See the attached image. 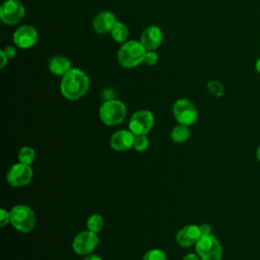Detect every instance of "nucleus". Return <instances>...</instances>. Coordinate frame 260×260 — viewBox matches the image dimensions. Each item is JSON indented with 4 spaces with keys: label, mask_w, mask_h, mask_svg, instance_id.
<instances>
[{
    "label": "nucleus",
    "mask_w": 260,
    "mask_h": 260,
    "mask_svg": "<svg viewBox=\"0 0 260 260\" xmlns=\"http://www.w3.org/2000/svg\"><path fill=\"white\" fill-rule=\"evenodd\" d=\"M89 88V77L79 68H71L62 76L60 90L62 95L70 101L82 98Z\"/></svg>",
    "instance_id": "f257e3e1"
},
{
    "label": "nucleus",
    "mask_w": 260,
    "mask_h": 260,
    "mask_svg": "<svg viewBox=\"0 0 260 260\" xmlns=\"http://www.w3.org/2000/svg\"><path fill=\"white\" fill-rule=\"evenodd\" d=\"M146 51L141 42L135 40L127 41L120 47L117 53V59L122 67L128 69L134 68L143 62Z\"/></svg>",
    "instance_id": "f03ea898"
},
{
    "label": "nucleus",
    "mask_w": 260,
    "mask_h": 260,
    "mask_svg": "<svg viewBox=\"0 0 260 260\" xmlns=\"http://www.w3.org/2000/svg\"><path fill=\"white\" fill-rule=\"evenodd\" d=\"M102 122L107 126H115L124 121L127 115V108L122 101L107 100L99 110Z\"/></svg>",
    "instance_id": "7ed1b4c3"
},
{
    "label": "nucleus",
    "mask_w": 260,
    "mask_h": 260,
    "mask_svg": "<svg viewBox=\"0 0 260 260\" xmlns=\"http://www.w3.org/2000/svg\"><path fill=\"white\" fill-rule=\"evenodd\" d=\"M10 222L17 231L29 233L36 224L35 212L27 205H15L10 210Z\"/></svg>",
    "instance_id": "20e7f679"
},
{
    "label": "nucleus",
    "mask_w": 260,
    "mask_h": 260,
    "mask_svg": "<svg viewBox=\"0 0 260 260\" xmlns=\"http://www.w3.org/2000/svg\"><path fill=\"white\" fill-rule=\"evenodd\" d=\"M196 252L202 260H221L222 248L218 240L210 235L202 236L195 244Z\"/></svg>",
    "instance_id": "39448f33"
},
{
    "label": "nucleus",
    "mask_w": 260,
    "mask_h": 260,
    "mask_svg": "<svg viewBox=\"0 0 260 260\" xmlns=\"http://www.w3.org/2000/svg\"><path fill=\"white\" fill-rule=\"evenodd\" d=\"M173 113L179 124L190 126L194 124L198 117L195 105L188 99H179L173 106Z\"/></svg>",
    "instance_id": "423d86ee"
},
{
    "label": "nucleus",
    "mask_w": 260,
    "mask_h": 260,
    "mask_svg": "<svg viewBox=\"0 0 260 260\" xmlns=\"http://www.w3.org/2000/svg\"><path fill=\"white\" fill-rule=\"evenodd\" d=\"M25 15V7L19 0H5L0 7V18L8 25L19 23Z\"/></svg>",
    "instance_id": "0eeeda50"
},
{
    "label": "nucleus",
    "mask_w": 260,
    "mask_h": 260,
    "mask_svg": "<svg viewBox=\"0 0 260 260\" xmlns=\"http://www.w3.org/2000/svg\"><path fill=\"white\" fill-rule=\"evenodd\" d=\"M154 125V117L148 110L133 113L129 121V129L134 135H146Z\"/></svg>",
    "instance_id": "6e6552de"
},
{
    "label": "nucleus",
    "mask_w": 260,
    "mask_h": 260,
    "mask_svg": "<svg viewBox=\"0 0 260 260\" xmlns=\"http://www.w3.org/2000/svg\"><path fill=\"white\" fill-rule=\"evenodd\" d=\"M32 169L29 165L18 162L14 164L7 172L6 179L9 185L13 187H22L27 185L32 179Z\"/></svg>",
    "instance_id": "1a4fd4ad"
},
{
    "label": "nucleus",
    "mask_w": 260,
    "mask_h": 260,
    "mask_svg": "<svg viewBox=\"0 0 260 260\" xmlns=\"http://www.w3.org/2000/svg\"><path fill=\"white\" fill-rule=\"evenodd\" d=\"M39 39L38 30L31 25H20L18 26L12 36L15 47L19 49H28L34 47Z\"/></svg>",
    "instance_id": "9d476101"
},
{
    "label": "nucleus",
    "mask_w": 260,
    "mask_h": 260,
    "mask_svg": "<svg viewBox=\"0 0 260 260\" xmlns=\"http://www.w3.org/2000/svg\"><path fill=\"white\" fill-rule=\"evenodd\" d=\"M99 244V238L95 233L85 231L79 233L73 240L72 248L78 255L90 254Z\"/></svg>",
    "instance_id": "9b49d317"
},
{
    "label": "nucleus",
    "mask_w": 260,
    "mask_h": 260,
    "mask_svg": "<svg viewBox=\"0 0 260 260\" xmlns=\"http://www.w3.org/2000/svg\"><path fill=\"white\" fill-rule=\"evenodd\" d=\"M162 40L164 34L161 28L154 24L145 27L140 37V42L146 50L157 49L161 45Z\"/></svg>",
    "instance_id": "f8f14e48"
},
{
    "label": "nucleus",
    "mask_w": 260,
    "mask_h": 260,
    "mask_svg": "<svg viewBox=\"0 0 260 260\" xmlns=\"http://www.w3.org/2000/svg\"><path fill=\"white\" fill-rule=\"evenodd\" d=\"M200 238H201V232H200L199 225L189 224L184 226L178 232L176 236V241L181 247L188 248L192 245H195Z\"/></svg>",
    "instance_id": "ddd939ff"
},
{
    "label": "nucleus",
    "mask_w": 260,
    "mask_h": 260,
    "mask_svg": "<svg viewBox=\"0 0 260 260\" xmlns=\"http://www.w3.org/2000/svg\"><path fill=\"white\" fill-rule=\"evenodd\" d=\"M134 138L130 130H118L111 136L110 145L116 151H125L133 146Z\"/></svg>",
    "instance_id": "4468645a"
},
{
    "label": "nucleus",
    "mask_w": 260,
    "mask_h": 260,
    "mask_svg": "<svg viewBox=\"0 0 260 260\" xmlns=\"http://www.w3.org/2000/svg\"><path fill=\"white\" fill-rule=\"evenodd\" d=\"M117 21L118 20L113 12L101 11L94 16L92 20V27L95 32L104 35L111 32L113 26Z\"/></svg>",
    "instance_id": "2eb2a0df"
},
{
    "label": "nucleus",
    "mask_w": 260,
    "mask_h": 260,
    "mask_svg": "<svg viewBox=\"0 0 260 260\" xmlns=\"http://www.w3.org/2000/svg\"><path fill=\"white\" fill-rule=\"evenodd\" d=\"M71 65V61L67 57L57 55L49 61V70L53 75L63 76L72 68Z\"/></svg>",
    "instance_id": "dca6fc26"
},
{
    "label": "nucleus",
    "mask_w": 260,
    "mask_h": 260,
    "mask_svg": "<svg viewBox=\"0 0 260 260\" xmlns=\"http://www.w3.org/2000/svg\"><path fill=\"white\" fill-rule=\"evenodd\" d=\"M110 34L114 41H116L117 43L123 44V43L127 42V39L129 36V29L125 23H123L121 21H117L115 23V25L113 26Z\"/></svg>",
    "instance_id": "f3484780"
},
{
    "label": "nucleus",
    "mask_w": 260,
    "mask_h": 260,
    "mask_svg": "<svg viewBox=\"0 0 260 260\" xmlns=\"http://www.w3.org/2000/svg\"><path fill=\"white\" fill-rule=\"evenodd\" d=\"M190 136V129L188 126L179 124L175 126L171 132V138L176 143H183L185 142Z\"/></svg>",
    "instance_id": "a211bd4d"
},
{
    "label": "nucleus",
    "mask_w": 260,
    "mask_h": 260,
    "mask_svg": "<svg viewBox=\"0 0 260 260\" xmlns=\"http://www.w3.org/2000/svg\"><path fill=\"white\" fill-rule=\"evenodd\" d=\"M86 225H87V230L88 231L98 234L104 228V218H103V216L101 214L93 213V214H91L88 217Z\"/></svg>",
    "instance_id": "6ab92c4d"
},
{
    "label": "nucleus",
    "mask_w": 260,
    "mask_h": 260,
    "mask_svg": "<svg viewBox=\"0 0 260 260\" xmlns=\"http://www.w3.org/2000/svg\"><path fill=\"white\" fill-rule=\"evenodd\" d=\"M35 157H36V152L29 146L21 147L18 152V159L22 164L30 165L35 160Z\"/></svg>",
    "instance_id": "aec40b11"
},
{
    "label": "nucleus",
    "mask_w": 260,
    "mask_h": 260,
    "mask_svg": "<svg viewBox=\"0 0 260 260\" xmlns=\"http://www.w3.org/2000/svg\"><path fill=\"white\" fill-rule=\"evenodd\" d=\"M207 90L211 95H213L215 98H220L224 94V86L218 80L209 81L207 83Z\"/></svg>",
    "instance_id": "412c9836"
},
{
    "label": "nucleus",
    "mask_w": 260,
    "mask_h": 260,
    "mask_svg": "<svg viewBox=\"0 0 260 260\" xmlns=\"http://www.w3.org/2000/svg\"><path fill=\"white\" fill-rule=\"evenodd\" d=\"M148 144H149V142H148V138L146 137V135H135L134 143H133V147L135 150L144 151L147 149Z\"/></svg>",
    "instance_id": "4be33fe9"
},
{
    "label": "nucleus",
    "mask_w": 260,
    "mask_h": 260,
    "mask_svg": "<svg viewBox=\"0 0 260 260\" xmlns=\"http://www.w3.org/2000/svg\"><path fill=\"white\" fill-rule=\"evenodd\" d=\"M142 260H167L166 253L159 249H151L147 251Z\"/></svg>",
    "instance_id": "5701e85b"
},
{
    "label": "nucleus",
    "mask_w": 260,
    "mask_h": 260,
    "mask_svg": "<svg viewBox=\"0 0 260 260\" xmlns=\"http://www.w3.org/2000/svg\"><path fill=\"white\" fill-rule=\"evenodd\" d=\"M158 60V55L154 50H147L144 56L143 62L148 65V66H153L157 63Z\"/></svg>",
    "instance_id": "b1692460"
},
{
    "label": "nucleus",
    "mask_w": 260,
    "mask_h": 260,
    "mask_svg": "<svg viewBox=\"0 0 260 260\" xmlns=\"http://www.w3.org/2000/svg\"><path fill=\"white\" fill-rule=\"evenodd\" d=\"M10 221V212H8L7 210H5L4 208H2L0 210V225L4 226L6 225L8 222Z\"/></svg>",
    "instance_id": "393cba45"
},
{
    "label": "nucleus",
    "mask_w": 260,
    "mask_h": 260,
    "mask_svg": "<svg viewBox=\"0 0 260 260\" xmlns=\"http://www.w3.org/2000/svg\"><path fill=\"white\" fill-rule=\"evenodd\" d=\"M16 48L17 47H13V46H7L5 48L2 49L3 53L6 55V57L8 58V60L10 59H13L15 56H16Z\"/></svg>",
    "instance_id": "a878e982"
},
{
    "label": "nucleus",
    "mask_w": 260,
    "mask_h": 260,
    "mask_svg": "<svg viewBox=\"0 0 260 260\" xmlns=\"http://www.w3.org/2000/svg\"><path fill=\"white\" fill-rule=\"evenodd\" d=\"M199 229H200V232H201V237L202 236H207V235H210L211 234V228L209 224L207 223H202L199 225Z\"/></svg>",
    "instance_id": "bb28decb"
},
{
    "label": "nucleus",
    "mask_w": 260,
    "mask_h": 260,
    "mask_svg": "<svg viewBox=\"0 0 260 260\" xmlns=\"http://www.w3.org/2000/svg\"><path fill=\"white\" fill-rule=\"evenodd\" d=\"M0 57H1V65H0V67H1V68H4L5 65H6V63H7V61H8V58H7L6 55L3 53L2 50L0 51Z\"/></svg>",
    "instance_id": "cd10ccee"
},
{
    "label": "nucleus",
    "mask_w": 260,
    "mask_h": 260,
    "mask_svg": "<svg viewBox=\"0 0 260 260\" xmlns=\"http://www.w3.org/2000/svg\"><path fill=\"white\" fill-rule=\"evenodd\" d=\"M183 260H199V257L194 253H189V254L185 255Z\"/></svg>",
    "instance_id": "c85d7f7f"
},
{
    "label": "nucleus",
    "mask_w": 260,
    "mask_h": 260,
    "mask_svg": "<svg viewBox=\"0 0 260 260\" xmlns=\"http://www.w3.org/2000/svg\"><path fill=\"white\" fill-rule=\"evenodd\" d=\"M84 260H103L99 255L95 254H88L85 256Z\"/></svg>",
    "instance_id": "c756f323"
},
{
    "label": "nucleus",
    "mask_w": 260,
    "mask_h": 260,
    "mask_svg": "<svg viewBox=\"0 0 260 260\" xmlns=\"http://www.w3.org/2000/svg\"><path fill=\"white\" fill-rule=\"evenodd\" d=\"M255 69H256V71L260 74V56L258 57V59H257L256 62H255Z\"/></svg>",
    "instance_id": "7c9ffc66"
},
{
    "label": "nucleus",
    "mask_w": 260,
    "mask_h": 260,
    "mask_svg": "<svg viewBox=\"0 0 260 260\" xmlns=\"http://www.w3.org/2000/svg\"><path fill=\"white\" fill-rule=\"evenodd\" d=\"M256 157H257V159L260 161V146L257 148V150H256Z\"/></svg>",
    "instance_id": "2f4dec72"
}]
</instances>
